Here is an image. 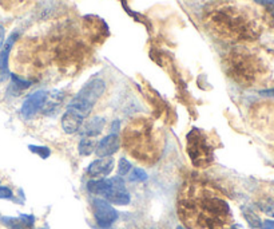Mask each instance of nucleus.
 I'll return each mask as SVG.
<instances>
[{
	"mask_svg": "<svg viewBox=\"0 0 274 229\" xmlns=\"http://www.w3.org/2000/svg\"><path fill=\"white\" fill-rule=\"evenodd\" d=\"M28 149L32 151V153H36V154H39L43 160L46 158H48L51 154V150L48 147H46V146H35V145H30L28 146Z\"/></svg>",
	"mask_w": 274,
	"mask_h": 229,
	"instance_id": "nucleus-23",
	"label": "nucleus"
},
{
	"mask_svg": "<svg viewBox=\"0 0 274 229\" xmlns=\"http://www.w3.org/2000/svg\"><path fill=\"white\" fill-rule=\"evenodd\" d=\"M114 169V160L110 157L99 158L96 161L91 162L87 168V174L92 179H105L111 173Z\"/></svg>",
	"mask_w": 274,
	"mask_h": 229,
	"instance_id": "nucleus-9",
	"label": "nucleus"
},
{
	"mask_svg": "<svg viewBox=\"0 0 274 229\" xmlns=\"http://www.w3.org/2000/svg\"><path fill=\"white\" fill-rule=\"evenodd\" d=\"M259 229H274V220H265V221H262Z\"/></svg>",
	"mask_w": 274,
	"mask_h": 229,
	"instance_id": "nucleus-26",
	"label": "nucleus"
},
{
	"mask_svg": "<svg viewBox=\"0 0 274 229\" xmlns=\"http://www.w3.org/2000/svg\"><path fill=\"white\" fill-rule=\"evenodd\" d=\"M121 146V140L118 138L117 134H110L105 137L103 140H101L96 144L95 153L96 156L101 158H106V157L112 156L114 153H117L118 149Z\"/></svg>",
	"mask_w": 274,
	"mask_h": 229,
	"instance_id": "nucleus-10",
	"label": "nucleus"
},
{
	"mask_svg": "<svg viewBox=\"0 0 274 229\" xmlns=\"http://www.w3.org/2000/svg\"><path fill=\"white\" fill-rule=\"evenodd\" d=\"M11 81H12V87L14 89H16V90H24V89H27V87H30L31 86V82H28V81H24V79H22V78H19L17 75H14L12 74L11 75Z\"/></svg>",
	"mask_w": 274,
	"mask_h": 229,
	"instance_id": "nucleus-20",
	"label": "nucleus"
},
{
	"mask_svg": "<svg viewBox=\"0 0 274 229\" xmlns=\"http://www.w3.org/2000/svg\"><path fill=\"white\" fill-rule=\"evenodd\" d=\"M273 17H274V11H273Z\"/></svg>",
	"mask_w": 274,
	"mask_h": 229,
	"instance_id": "nucleus-29",
	"label": "nucleus"
},
{
	"mask_svg": "<svg viewBox=\"0 0 274 229\" xmlns=\"http://www.w3.org/2000/svg\"><path fill=\"white\" fill-rule=\"evenodd\" d=\"M17 39V34H12L8 40H7L6 45H3V49L0 50V83L4 82L8 75H10V71H8V58H10V54H11V50L15 42Z\"/></svg>",
	"mask_w": 274,
	"mask_h": 229,
	"instance_id": "nucleus-11",
	"label": "nucleus"
},
{
	"mask_svg": "<svg viewBox=\"0 0 274 229\" xmlns=\"http://www.w3.org/2000/svg\"><path fill=\"white\" fill-rule=\"evenodd\" d=\"M261 95H265V97H274V89L272 90H263L259 93Z\"/></svg>",
	"mask_w": 274,
	"mask_h": 229,
	"instance_id": "nucleus-28",
	"label": "nucleus"
},
{
	"mask_svg": "<svg viewBox=\"0 0 274 229\" xmlns=\"http://www.w3.org/2000/svg\"><path fill=\"white\" fill-rule=\"evenodd\" d=\"M96 147V142L91 138H87L84 137L83 140L80 141L79 144V154L80 156H90L92 151L95 150Z\"/></svg>",
	"mask_w": 274,
	"mask_h": 229,
	"instance_id": "nucleus-16",
	"label": "nucleus"
},
{
	"mask_svg": "<svg viewBox=\"0 0 274 229\" xmlns=\"http://www.w3.org/2000/svg\"><path fill=\"white\" fill-rule=\"evenodd\" d=\"M187 154L191 164L198 169L209 168L214 160V147L209 135L201 129H191L187 134V144H186Z\"/></svg>",
	"mask_w": 274,
	"mask_h": 229,
	"instance_id": "nucleus-4",
	"label": "nucleus"
},
{
	"mask_svg": "<svg viewBox=\"0 0 274 229\" xmlns=\"http://www.w3.org/2000/svg\"><path fill=\"white\" fill-rule=\"evenodd\" d=\"M242 213H244V217H245V220L247 221V224H249L252 228H259V227H261L262 220L259 218V216H258L254 211L249 209V208H245V209L242 211Z\"/></svg>",
	"mask_w": 274,
	"mask_h": 229,
	"instance_id": "nucleus-15",
	"label": "nucleus"
},
{
	"mask_svg": "<svg viewBox=\"0 0 274 229\" xmlns=\"http://www.w3.org/2000/svg\"><path fill=\"white\" fill-rule=\"evenodd\" d=\"M82 123H83V118H80L79 115H76L75 113L67 110V112L63 114L62 128L67 134L76 133L79 129H80V126H82Z\"/></svg>",
	"mask_w": 274,
	"mask_h": 229,
	"instance_id": "nucleus-13",
	"label": "nucleus"
},
{
	"mask_svg": "<svg viewBox=\"0 0 274 229\" xmlns=\"http://www.w3.org/2000/svg\"><path fill=\"white\" fill-rule=\"evenodd\" d=\"M177 212L185 229H231L233 225L228 200L212 185L199 181L182 186Z\"/></svg>",
	"mask_w": 274,
	"mask_h": 229,
	"instance_id": "nucleus-1",
	"label": "nucleus"
},
{
	"mask_svg": "<svg viewBox=\"0 0 274 229\" xmlns=\"http://www.w3.org/2000/svg\"><path fill=\"white\" fill-rule=\"evenodd\" d=\"M19 218H20V221L23 223V225H24L27 229L34 228V224H35L34 216H31V214H20Z\"/></svg>",
	"mask_w": 274,
	"mask_h": 229,
	"instance_id": "nucleus-24",
	"label": "nucleus"
},
{
	"mask_svg": "<svg viewBox=\"0 0 274 229\" xmlns=\"http://www.w3.org/2000/svg\"><path fill=\"white\" fill-rule=\"evenodd\" d=\"M14 197V193H12V190L10 188H7V186H0V198H3V200H10Z\"/></svg>",
	"mask_w": 274,
	"mask_h": 229,
	"instance_id": "nucleus-25",
	"label": "nucleus"
},
{
	"mask_svg": "<svg viewBox=\"0 0 274 229\" xmlns=\"http://www.w3.org/2000/svg\"><path fill=\"white\" fill-rule=\"evenodd\" d=\"M123 146L133 158L152 165L162 156L165 135L149 118H134L124 129Z\"/></svg>",
	"mask_w": 274,
	"mask_h": 229,
	"instance_id": "nucleus-2",
	"label": "nucleus"
},
{
	"mask_svg": "<svg viewBox=\"0 0 274 229\" xmlns=\"http://www.w3.org/2000/svg\"><path fill=\"white\" fill-rule=\"evenodd\" d=\"M87 189L90 193L98 196H105L110 192L111 189V180L107 179H98V180H91L89 184H87Z\"/></svg>",
	"mask_w": 274,
	"mask_h": 229,
	"instance_id": "nucleus-14",
	"label": "nucleus"
},
{
	"mask_svg": "<svg viewBox=\"0 0 274 229\" xmlns=\"http://www.w3.org/2000/svg\"><path fill=\"white\" fill-rule=\"evenodd\" d=\"M146 180H147V174L142 169H134L130 174V181L131 182H142V181H146Z\"/></svg>",
	"mask_w": 274,
	"mask_h": 229,
	"instance_id": "nucleus-21",
	"label": "nucleus"
},
{
	"mask_svg": "<svg viewBox=\"0 0 274 229\" xmlns=\"http://www.w3.org/2000/svg\"><path fill=\"white\" fill-rule=\"evenodd\" d=\"M258 208L261 209V212L268 214L270 217H274V198L273 197H266L258 201Z\"/></svg>",
	"mask_w": 274,
	"mask_h": 229,
	"instance_id": "nucleus-18",
	"label": "nucleus"
},
{
	"mask_svg": "<svg viewBox=\"0 0 274 229\" xmlns=\"http://www.w3.org/2000/svg\"><path fill=\"white\" fill-rule=\"evenodd\" d=\"M105 200H107L110 204H115V205L130 204L131 197H130L129 190L126 189L124 181L119 176L111 179V189L105 196Z\"/></svg>",
	"mask_w": 274,
	"mask_h": 229,
	"instance_id": "nucleus-8",
	"label": "nucleus"
},
{
	"mask_svg": "<svg viewBox=\"0 0 274 229\" xmlns=\"http://www.w3.org/2000/svg\"><path fill=\"white\" fill-rule=\"evenodd\" d=\"M31 0H0V6L7 11H16L27 4Z\"/></svg>",
	"mask_w": 274,
	"mask_h": 229,
	"instance_id": "nucleus-17",
	"label": "nucleus"
},
{
	"mask_svg": "<svg viewBox=\"0 0 274 229\" xmlns=\"http://www.w3.org/2000/svg\"><path fill=\"white\" fill-rule=\"evenodd\" d=\"M4 38H6V30L3 26H0V50L3 49V45H4Z\"/></svg>",
	"mask_w": 274,
	"mask_h": 229,
	"instance_id": "nucleus-27",
	"label": "nucleus"
},
{
	"mask_svg": "<svg viewBox=\"0 0 274 229\" xmlns=\"http://www.w3.org/2000/svg\"><path fill=\"white\" fill-rule=\"evenodd\" d=\"M130 170H131V164L126 158H121L119 164H118V174H119V177L129 174Z\"/></svg>",
	"mask_w": 274,
	"mask_h": 229,
	"instance_id": "nucleus-22",
	"label": "nucleus"
},
{
	"mask_svg": "<svg viewBox=\"0 0 274 229\" xmlns=\"http://www.w3.org/2000/svg\"><path fill=\"white\" fill-rule=\"evenodd\" d=\"M105 90H106V83H105V81H102V79L99 78L91 79L89 83L84 84L83 87H82V90L76 94L75 98H78L80 101L89 103L90 106L94 107L96 101H98L102 95H103Z\"/></svg>",
	"mask_w": 274,
	"mask_h": 229,
	"instance_id": "nucleus-6",
	"label": "nucleus"
},
{
	"mask_svg": "<svg viewBox=\"0 0 274 229\" xmlns=\"http://www.w3.org/2000/svg\"><path fill=\"white\" fill-rule=\"evenodd\" d=\"M92 212L95 223L101 228H110L112 224L118 220V211L112 207L110 202L103 198H94L92 200Z\"/></svg>",
	"mask_w": 274,
	"mask_h": 229,
	"instance_id": "nucleus-5",
	"label": "nucleus"
},
{
	"mask_svg": "<svg viewBox=\"0 0 274 229\" xmlns=\"http://www.w3.org/2000/svg\"><path fill=\"white\" fill-rule=\"evenodd\" d=\"M105 125H106V119L102 117H95L89 119L87 122L82 123L80 126V133L83 137H87V138H94L96 135H99L102 133V130L105 129Z\"/></svg>",
	"mask_w": 274,
	"mask_h": 229,
	"instance_id": "nucleus-12",
	"label": "nucleus"
},
{
	"mask_svg": "<svg viewBox=\"0 0 274 229\" xmlns=\"http://www.w3.org/2000/svg\"><path fill=\"white\" fill-rule=\"evenodd\" d=\"M0 223L3 225H6L8 229H27L23 223L20 221V218L17 217H7V216H0Z\"/></svg>",
	"mask_w": 274,
	"mask_h": 229,
	"instance_id": "nucleus-19",
	"label": "nucleus"
},
{
	"mask_svg": "<svg viewBox=\"0 0 274 229\" xmlns=\"http://www.w3.org/2000/svg\"><path fill=\"white\" fill-rule=\"evenodd\" d=\"M47 98H48V94H47V91H43V90L28 95L27 98H26V101L23 102L20 114L24 118H27V119L32 118L45 107Z\"/></svg>",
	"mask_w": 274,
	"mask_h": 229,
	"instance_id": "nucleus-7",
	"label": "nucleus"
},
{
	"mask_svg": "<svg viewBox=\"0 0 274 229\" xmlns=\"http://www.w3.org/2000/svg\"><path fill=\"white\" fill-rule=\"evenodd\" d=\"M244 11L238 7L222 6L210 14V24L219 34L229 38H253L256 35V23Z\"/></svg>",
	"mask_w": 274,
	"mask_h": 229,
	"instance_id": "nucleus-3",
	"label": "nucleus"
}]
</instances>
